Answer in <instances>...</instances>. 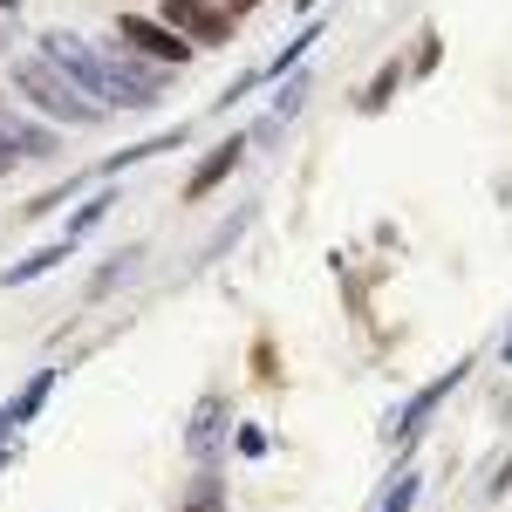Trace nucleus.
<instances>
[{"label": "nucleus", "mask_w": 512, "mask_h": 512, "mask_svg": "<svg viewBox=\"0 0 512 512\" xmlns=\"http://www.w3.org/2000/svg\"><path fill=\"white\" fill-rule=\"evenodd\" d=\"M158 21L171 35H185L192 48H226L233 41V7H219V0H164Z\"/></svg>", "instance_id": "3"}, {"label": "nucleus", "mask_w": 512, "mask_h": 512, "mask_svg": "<svg viewBox=\"0 0 512 512\" xmlns=\"http://www.w3.org/2000/svg\"><path fill=\"white\" fill-rule=\"evenodd\" d=\"M14 7H21V0H0V14H14Z\"/></svg>", "instance_id": "19"}, {"label": "nucleus", "mask_w": 512, "mask_h": 512, "mask_svg": "<svg viewBox=\"0 0 512 512\" xmlns=\"http://www.w3.org/2000/svg\"><path fill=\"white\" fill-rule=\"evenodd\" d=\"M110 205H117V192H103V198H89V205H76V219H69V246H76V239L89 233V226H96V219H103Z\"/></svg>", "instance_id": "14"}, {"label": "nucleus", "mask_w": 512, "mask_h": 512, "mask_svg": "<svg viewBox=\"0 0 512 512\" xmlns=\"http://www.w3.org/2000/svg\"><path fill=\"white\" fill-rule=\"evenodd\" d=\"M62 260H69V239H55V246H35V253H28V260H14V267H7V287H28V280H41V274H55V267H62Z\"/></svg>", "instance_id": "10"}, {"label": "nucleus", "mask_w": 512, "mask_h": 512, "mask_svg": "<svg viewBox=\"0 0 512 512\" xmlns=\"http://www.w3.org/2000/svg\"><path fill=\"white\" fill-rule=\"evenodd\" d=\"M239 7H253V0H239Z\"/></svg>", "instance_id": "21"}, {"label": "nucleus", "mask_w": 512, "mask_h": 512, "mask_svg": "<svg viewBox=\"0 0 512 512\" xmlns=\"http://www.w3.org/2000/svg\"><path fill=\"white\" fill-rule=\"evenodd\" d=\"M178 512H226V478H219V465H198L185 499H178Z\"/></svg>", "instance_id": "9"}, {"label": "nucleus", "mask_w": 512, "mask_h": 512, "mask_svg": "<svg viewBox=\"0 0 512 512\" xmlns=\"http://www.w3.org/2000/svg\"><path fill=\"white\" fill-rule=\"evenodd\" d=\"M41 55L76 82L89 103H103V110H110V69H103V48H89V41L69 35V28H48V35H41Z\"/></svg>", "instance_id": "2"}, {"label": "nucleus", "mask_w": 512, "mask_h": 512, "mask_svg": "<svg viewBox=\"0 0 512 512\" xmlns=\"http://www.w3.org/2000/svg\"><path fill=\"white\" fill-rule=\"evenodd\" d=\"M465 376H472V362H451V369H444L437 383H424V390H417L410 403H403V410H396V417H390V437H396V451H410V444L424 437V424H431L437 410H444V396L458 390Z\"/></svg>", "instance_id": "4"}, {"label": "nucleus", "mask_w": 512, "mask_h": 512, "mask_svg": "<svg viewBox=\"0 0 512 512\" xmlns=\"http://www.w3.org/2000/svg\"><path fill=\"white\" fill-rule=\"evenodd\" d=\"M485 492H492V499H506V492H512V444H506V458L492 465V478H485Z\"/></svg>", "instance_id": "18"}, {"label": "nucleus", "mask_w": 512, "mask_h": 512, "mask_svg": "<svg viewBox=\"0 0 512 512\" xmlns=\"http://www.w3.org/2000/svg\"><path fill=\"white\" fill-rule=\"evenodd\" d=\"M417 492H424V472L403 465V472L390 478V492H383V506H376V512H417Z\"/></svg>", "instance_id": "11"}, {"label": "nucleus", "mask_w": 512, "mask_h": 512, "mask_svg": "<svg viewBox=\"0 0 512 512\" xmlns=\"http://www.w3.org/2000/svg\"><path fill=\"white\" fill-rule=\"evenodd\" d=\"M55 383H62V369L48 362V369H35V376H28L21 390L7 396V410H0V465L14 458V437H21V431H28V424H35V417H41V403L55 396Z\"/></svg>", "instance_id": "6"}, {"label": "nucleus", "mask_w": 512, "mask_h": 512, "mask_svg": "<svg viewBox=\"0 0 512 512\" xmlns=\"http://www.w3.org/2000/svg\"><path fill=\"white\" fill-rule=\"evenodd\" d=\"M226 431H233V403L219 390L198 396L192 410V431H185V451H192V465H219V444H226Z\"/></svg>", "instance_id": "7"}, {"label": "nucleus", "mask_w": 512, "mask_h": 512, "mask_svg": "<svg viewBox=\"0 0 512 512\" xmlns=\"http://www.w3.org/2000/svg\"><path fill=\"white\" fill-rule=\"evenodd\" d=\"M233 444H239V458H267V431H260V424L233 431Z\"/></svg>", "instance_id": "17"}, {"label": "nucleus", "mask_w": 512, "mask_h": 512, "mask_svg": "<svg viewBox=\"0 0 512 512\" xmlns=\"http://www.w3.org/2000/svg\"><path fill=\"white\" fill-rule=\"evenodd\" d=\"M117 35L130 41V48H137V55L151 62V69H185V62L198 55V48H192L185 35H171V28H164L158 14H123V21H117Z\"/></svg>", "instance_id": "5"}, {"label": "nucleus", "mask_w": 512, "mask_h": 512, "mask_svg": "<svg viewBox=\"0 0 512 512\" xmlns=\"http://www.w3.org/2000/svg\"><path fill=\"white\" fill-rule=\"evenodd\" d=\"M315 28H301V35H294V41H287V48H280V55H274V62H267V82H274V76H294V62H301V55H308V48H315Z\"/></svg>", "instance_id": "12"}, {"label": "nucleus", "mask_w": 512, "mask_h": 512, "mask_svg": "<svg viewBox=\"0 0 512 512\" xmlns=\"http://www.w3.org/2000/svg\"><path fill=\"white\" fill-rule=\"evenodd\" d=\"M239 158H246V137H226V144H219V151H212V158H205V164L192 171V178H185V198L219 192V185H226V178L239 171Z\"/></svg>", "instance_id": "8"}, {"label": "nucleus", "mask_w": 512, "mask_h": 512, "mask_svg": "<svg viewBox=\"0 0 512 512\" xmlns=\"http://www.w3.org/2000/svg\"><path fill=\"white\" fill-rule=\"evenodd\" d=\"M390 89H396V69H383V76L362 89V110H383V103H390Z\"/></svg>", "instance_id": "16"}, {"label": "nucleus", "mask_w": 512, "mask_h": 512, "mask_svg": "<svg viewBox=\"0 0 512 512\" xmlns=\"http://www.w3.org/2000/svg\"><path fill=\"white\" fill-rule=\"evenodd\" d=\"M130 274H137V253H117L110 267H96V280H89V294H110V287H123Z\"/></svg>", "instance_id": "13"}, {"label": "nucleus", "mask_w": 512, "mask_h": 512, "mask_svg": "<svg viewBox=\"0 0 512 512\" xmlns=\"http://www.w3.org/2000/svg\"><path fill=\"white\" fill-rule=\"evenodd\" d=\"M274 376H280V362H274V342L260 335V342H253V383H274Z\"/></svg>", "instance_id": "15"}, {"label": "nucleus", "mask_w": 512, "mask_h": 512, "mask_svg": "<svg viewBox=\"0 0 512 512\" xmlns=\"http://www.w3.org/2000/svg\"><path fill=\"white\" fill-rule=\"evenodd\" d=\"M506 362H512V335H506Z\"/></svg>", "instance_id": "20"}, {"label": "nucleus", "mask_w": 512, "mask_h": 512, "mask_svg": "<svg viewBox=\"0 0 512 512\" xmlns=\"http://www.w3.org/2000/svg\"><path fill=\"white\" fill-rule=\"evenodd\" d=\"M14 89L35 103L41 117H55V123H76V130L103 123V103H89V96H82V89L62 76L48 55H21V62H14Z\"/></svg>", "instance_id": "1"}]
</instances>
